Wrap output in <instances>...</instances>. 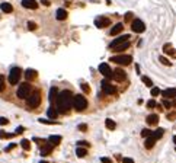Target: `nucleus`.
<instances>
[{"label":"nucleus","instance_id":"nucleus-37","mask_svg":"<svg viewBox=\"0 0 176 163\" xmlns=\"http://www.w3.org/2000/svg\"><path fill=\"white\" fill-rule=\"evenodd\" d=\"M28 29H29V31H35V29H36V23H35V22H28Z\"/></svg>","mask_w":176,"mask_h":163},{"label":"nucleus","instance_id":"nucleus-36","mask_svg":"<svg viewBox=\"0 0 176 163\" xmlns=\"http://www.w3.org/2000/svg\"><path fill=\"white\" fill-rule=\"evenodd\" d=\"M4 91V76L0 74V92Z\"/></svg>","mask_w":176,"mask_h":163},{"label":"nucleus","instance_id":"nucleus-2","mask_svg":"<svg viewBox=\"0 0 176 163\" xmlns=\"http://www.w3.org/2000/svg\"><path fill=\"white\" fill-rule=\"evenodd\" d=\"M88 106V101L83 95H76L73 96V108L76 111H85Z\"/></svg>","mask_w":176,"mask_h":163},{"label":"nucleus","instance_id":"nucleus-14","mask_svg":"<svg viewBox=\"0 0 176 163\" xmlns=\"http://www.w3.org/2000/svg\"><path fill=\"white\" fill-rule=\"evenodd\" d=\"M162 95H163V98H166V99H172V98H176V89L175 88H169V89H166V91L162 92Z\"/></svg>","mask_w":176,"mask_h":163},{"label":"nucleus","instance_id":"nucleus-38","mask_svg":"<svg viewBox=\"0 0 176 163\" xmlns=\"http://www.w3.org/2000/svg\"><path fill=\"white\" fill-rule=\"evenodd\" d=\"M163 105H164V108H167V109L172 108V102H170V101H167L166 98H164V101H163Z\"/></svg>","mask_w":176,"mask_h":163},{"label":"nucleus","instance_id":"nucleus-50","mask_svg":"<svg viewBox=\"0 0 176 163\" xmlns=\"http://www.w3.org/2000/svg\"><path fill=\"white\" fill-rule=\"evenodd\" d=\"M41 3H42V4H45V6H50V1H48V0H42Z\"/></svg>","mask_w":176,"mask_h":163},{"label":"nucleus","instance_id":"nucleus-16","mask_svg":"<svg viewBox=\"0 0 176 163\" xmlns=\"http://www.w3.org/2000/svg\"><path fill=\"white\" fill-rule=\"evenodd\" d=\"M57 96H58V91H57L55 86H53V88L50 89V95H48V99H50L51 104H54V102L57 101Z\"/></svg>","mask_w":176,"mask_h":163},{"label":"nucleus","instance_id":"nucleus-42","mask_svg":"<svg viewBox=\"0 0 176 163\" xmlns=\"http://www.w3.org/2000/svg\"><path fill=\"white\" fill-rule=\"evenodd\" d=\"M9 121H7V118H3V117H0V125H6Z\"/></svg>","mask_w":176,"mask_h":163},{"label":"nucleus","instance_id":"nucleus-54","mask_svg":"<svg viewBox=\"0 0 176 163\" xmlns=\"http://www.w3.org/2000/svg\"><path fill=\"white\" fill-rule=\"evenodd\" d=\"M39 163H48V162H45V160H41V162H39Z\"/></svg>","mask_w":176,"mask_h":163},{"label":"nucleus","instance_id":"nucleus-19","mask_svg":"<svg viewBox=\"0 0 176 163\" xmlns=\"http://www.w3.org/2000/svg\"><path fill=\"white\" fill-rule=\"evenodd\" d=\"M128 47H130V42H128V41H125L124 44H120V45L114 47V48H112V51H115V53H122L124 50H127Z\"/></svg>","mask_w":176,"mask_h":163},{"label":"nucleus","instance_id":"nucleus-29","mask_svg":"<svg viewBox=\"0 0 176 163\" xmlns=\"http://www.w3.org/2000/svg\"><path fill=\"white\" fill-rule=\"evenodd\" d=\"M141 80H143V83H144L146 86H148V88H151V86H153V82H151V79H150V77L143 76V77H141Z\"/></svg>","mask_w":176,"mask_h":163},{"label":"nucleus","instance_id":"nucleus-12","mask_svg":"<svg viewBox=\"0 0 176 163\" xmlns=\"http://www.w3.org/2000/svg\"><path fill=\"white\" fill-rule=\"evenodd\" d=\"M128 38H130V35H121V36H118V38H115L112 42H111V50L114 48V47H117V45H120V44H124L125 41H128Z\"/></svg>","mask_w":176,"mask_h":163},{"label":"nucleus","instance_id":"nucleus-10","mask_svg":"<svg viewBox=\"0 0 176 163\" xmlns=\"http://www.w3.org/2000/svg\"><path fill=\"white\" fill-rule=\"evenodd\" d=\"M99 72L102 73L106 79H111V77H112V70H111V67H109L106 63H102V64L99 66Z\"/></svg>","mask_w":176,"mask_h":163},{"label":"nucleus","instance_id":"nucleus-21","mask_svg":"<svg viewBox=\"0 0 176 163\" xmlns=\"http://www.w3.org/2000/svg\"><path fill=\"white\" fill-rule=\"evenodd\" d=\"M156 138L153 137V135H150V137H147V140L144 141V146H146V149H153V146L156 144Z\"/></svg>","mask_w":176,"mask_h":163},{"label":"nucleus","instance_id":"nucleus-27","mask_svg":"<svg viewBox=\"0 0 176 163\" xmlns=\"http://www.w3.org/2000/svg\"><path fill=\"white\" fill-rule=\"evenodd\" d=\"M105 125L108 130H115V127H117V124H115V121H112L111 118H108L105 121Z\"/></svg>","mask_w":176,"mask_h":163},{"label":"nucleus","instance_id":"nucleus-39","mask_svg":"<svg viewBox=\"0 0 176 163\" xmlns=\"http://www.w3.org/2000/svg\"><path fill=\"white\" fill-rule=\"evenodd\" d=\"M156 105H157V104H156V101H154V99H150V101L147 102V106H148V108H154Z\"/></svg>","mask_w":176,"mask_h":163},{"label":"nucleus","instance_id":"nucleus-22","mask_svg":"<svg viewBox=\"0 0 176 163\" xmlns=\"http://www.w3.org/2000/svg\"><path fill=\"white\" fill-rule=\"evenodd\" d=\"M55 18L58 19V20H64V19L67 18V12H66V9H58L57 13H55Z\"/></svg>","mask_w":176,"mask_h":163},{"label":"nucleus","instance_id":"nucleus-6","mask_svg":"<svg viewBox=\"0 0 176 163\" xmlns=\"http://www.w3.org/2000/svg\"><path fill=\"white\" fill-rule=\"evenodd\" d=\"M20 76H22V70L19 67H13L10 70V73H9V83L10 85H16L19 82V79H20Z\"/></svg>","mask_w":176,"mask_h":163},{"label":"nucleus","instance_id":"nucleus-41","mask_svg":"<svg viewBox=\"0 0 176 163\" xmlns=\"http://www.w3.org/2000/svg\"><path fill=\"white\" fill-rule=\"evenodd\" d=\"M38 121L42 122V124H51V122H53V120H42V118H39Z\"/></svg>","mask_w":176,"mask_h":163},{"label":"nucleus","instance_id":"nucleus-33","mask_svg":"<svg viewBox=\"0 0 176 163\" xmlns=\"http://www.w3.org/2000/svg\"><path fill=\"white\" fill-rule=\"evenodd\" d=\"M159 61H160L162 64H164V66H170V61H169L166 57H163V55H162V57H159Z\"/></svg>","mask_w":176,"mask_h":163},{"label":"nucleus","instance_id":"nucleus-28","mask_svg":"<svg viewBox=\"0 0 176 163\" xmlns=\"http://www.w3.org/2000/svg\"><path fill=\"white\" fill-rule=\"evenodd\" d=\"M163 134H164V131H163L162 128H159V130H156V131H154L151 135H153L156 140H159V138H162V137H163Z\"/></svg>","mask_w":176,"mask_h":163},{"label":"nucleus","instance_id":"nucleus-46","mask_svg":"<svg viewBox=\"0 0 176 163\" xmlns=\"http://www.w3.org/2000/svg\"><path fill=\"white\" fill-rule=\"evenodd\" d=\"M101 162H104V163H112V160H111L109 157H102V159H101Z\"/></svg>","mask_w":176,"mask_h":163},{"label":"nucleus","instance_id":"nucleus-44","mask_svg":"<svg viewBox=\"0 0 176 163\" xmlns=\"http://www.w3.org/2000/svg\"><path fill=\"white\" fill-rule=\"evenodd\" d=\"M77 128H79L80 131H83V133H85V131H86V128H88V125H86V124H80Z\"/></svg>","mask_w":176,"mask_h":163},{"label":"nucleus","instance_id":"nucleus-20","mask_svg":"<svg viewBox=\"0 0 176 163\" xmlns=\"http://www.w3.org/2000/svg\"><path fill=\"white\" fill-rule=\"evenodd\" d=\"M147 124H150V125H156L159 122V115H156V114H151V115H148L147 117Z\"/></svg>","mask_w":176,"mask_h":163},{"label":"nucleus","instance_id":"nucleus-30","mask_svg":"<svg viewBox=\"0 0 176 163\" xmlns=\"http://www.w3.org/2000/svg\"><path fill=\"white\" fill-rule=\"evenodd\" d=\"M163 51H164L166 54H173V53H175L170 44H164V47H163Z\"/></svg>","mask_w":176,"mask_h":163},{"label":"nucleus","instance_id":"nucleus-18","mask_svg":"<svg viewBox=\"0 0 176 163\" xmlns=\"http://www.w3.org/2000/svg\"><path fill=\"white\" fill-rule=\"evenodd\" d=\"M122 29H124V23H117V25L112 26V29H111V35H118L120 32H122Z\"/></svg>","mask_w":176,"mask_h":163},{"label":"nucleus","instance_id":"nucleus-47","mask_svg":"<svg viewBox=\"0 0 176 163\" xmlns=\"http://www.w3.org/2000/svg\"><path fill=\"white\" fill-rule=\"evenodd\" d=\"M131 19H133V13H131V12H128V13L125 15V20H131Z\"/></svg>","mask_w":176,"mask_h":163},{"label":"nucleus","instance_id":"nucleus-43","mask_svg":"<svg viewBox=\"0 0 176 163\" xmlns=\"http://www.w3.org/2000/svg\"><path fill=\"white\" fill-rule=\"evenodd\" d=\"M122 163H134V160L131 157H124L122 159Z\"/></svg>","mask_w":176,"mask_h":163},{"label":"nucleus","instance_id":"nucleus-15","mask_svg":"<svg viewBox=\"0 0 176 163\" xmlns=\"http://www.w3.org/2000/svg\"><path fill=\"white\" fill-rule=\"evenodd\" d=\"M22 6L26 7V9H36L38 7V3L35 0H22Z\"/></svg>","mask_w":176,"mask_h":163},{"label":"nucleus","instance_id":"nucleus-17","mask_svg":"<svg viewBox=\"0 0 176 163\" xmlns=\"http://www.w3.org/2000/svg\"><path fill=\"white\" fill-rule=\"evenodd\" d=\"M47 115H48V118H50V120H55V118H57V117H58V111H57V108H54V105L53 106H50V108H48V111H47Z\"/></svg>","mask_w":176,"mask_h":163},{"label":"nucleus","instance_id":"nucleus-32","mask_svg":"<svg viewBox=\"0 0 176 163\" xmlns=\"http://www.w3.org/2000/svg\"><path fill=\"white\" fill-rule=\"evenodd\" d=\"M153 133H151V130H148V128H144L143 131H141V135L144 137V138H147V137H150Z\"/></svg>","mask_w":176,"mask_h":163},{"label":"nucleus","instance_id":"nucleus-13","mask_svg":"<svg viewBox=\"0 0 176 163\" xmlns=\"http://www.w3.org/2000/svg\"><path fill=\"white\" fill-rule=\"evenodd\" d=\"M53 147H54V146L51 144L50 141H48L47 144H42V147H41V151H39V153H41V156H47V154H50V153H51V150H53Z\"/></svg>","mask_w":176,"mask_h":163},{"label":"nucleus","instance_id":"nucleus-48","mask_svg":"<svg viewBox=\"0 0 176 163\" xmlns=\"http://www.w3.org/2000/svg\"><path fill=\"white\" fill-rule=\"evenodd\" d=\"M15 133H16V134H20V133H23V127H18Z\"/></svg>","mask_w":176,"mask_h":163},{"label":"nucleus","instance_id":"nucleus-5","mask_svg":"<svg viewBox=\"0 0 176 163\" xmlns=\"http://www.w3.org/2000/svg\"><path fill=\"white\" fill-rule=\"evenodd\" d=\"M29 93H31V86H29L28 83L19 85L18 91H16V96H18L19 99H26V98L29 96Z\"/></svg>","mask_w":176,"mask_h":163},{"label":"nucleus","instance_id":"nucleus-34","mask_svg":"<svg viewBox=\"0 0 176 163\" xmlns=\"http://www.w3.org/2000/svg\"><path fill=\"white\" fill-rule=\"evenodd\" d=\"M80 88H82V91L85 92V93H89V92H90V86H89L88 83H82Z\"/></svg>","mask_w":176,"mask_h":163},{"label":"nucleus","instance_id":"nucleus-11","mask_svg":"<svg viewBox=\"0 0 176 163\" xmlns=\"http://www.w3.org/2000/svg\"><path fill=\"white\" fill-rule=\"evenodd\" d=\"M112 79H115L117 82H122L124 79H125V72H124L122 69H115L112 72Z\"/></svg>","mask_w":176,"mask_h":163},{"label":"nucleus","instance_id":"nucleus-40","mask_svg":"<svg viewBox=\"0 0 176 163\" xmlns=\"http://www.w3.org/2000/svg\"><path fill=\"white\" fill-rule=\"evenodd\" d=\"M175 118H176V112L167 114V120H169V121H175Z\"/></svg>","mask_w":176,"mask_h":163},{"label":"nucleus","instance_id":"nucleus-45","mask_svg":"<svg viewBox=\"0 0 176 163\" xmlns=\"http://www.w3.org/2000/svg\"><path fill=\"white\" fill-rule=\"evenodd\" d=\"M15 147H16V144H15V143H12V144H9L7 147H6V151H10V150H12V149H15Z\"/></svg>","mask_w":176,"mask_h":163},{"label":"nucleus","instance_id":"nucleus-49","mask_svg":"<svg viewBox=\"0 0 176 163\" xmlns=\"http://www.w3.org/2000/svg\"><path fill=\"white\" fill-rule=\"evenodd\" d=\"M77 146H82V147H85V146H88V143H85V141H79Z\"/></svg>","mask_w":176,"mask_h":163},{"label":"nucleus","instance_id":"nucleus-8","mask_svg":"<svg viewBox=\"0 0 176 163\" xmlns=\"http://www.w3.org/2000/svg\"><path fill=\"white\" fill-rule=\"evenodd\" d=\"M101 86H102V91H104V93H106V95H114L115 92H117V89L108 82V80H102V83H101Z\"/></svg>","mask_w":176,"mask_h":163},{"label":"nucleus","instance_id":"nucleus-25","mask_svg":"<svg viewBox=\"0 0 176 163\" xmlns=\"http://www.w3.org/2000/svg\"><path fill=\"white\" fill-rule=\"evenodd\" d=\"M76 154H77V157H85V156L88 154V150L83 149L82 146H77V149H76Z\"/></svg>","mask_w":176,"mask_h":163},{"label":"nucleus","instance_id":"nucleus-23","mask_svg":"<svg viewBox=\"0 0 176 163\" xmlns=\"http://www.w3.org/2000/svg\"><path fill=\"white\" fill-rule=\"evenodd\" d=\"M25 77H26V80H32V79L36 77V72L34 69H28V70L25 72Z\"/></svg>","mask_w":176,"mask_h":163},{"label":"nucleus","instance_id":"nucleus-53","mask_svg":"<svg viewBox=\"0 0 176 163\" xmlns=\"http://www.w3.org/2000/svg\"><path fill=\"white\" fill-rule=\"evenodd\" d=\"M173 143H175V144H176V135H175V137H173Z\"/></svg>","mask_w":176,"mask_h":163},{"label":"nucleus","instance_id":"nucleus-7","mask_svg":"<svg viewBox=\"0 0 176 163\" xmlns=\"http://www.w3.org/2000/svg\"><path fill=\"white\" fill-rule=\"evenodd\" d=\"M131 29H133L135 34H141V32L146 31V25H144V22L140 20V19H134L133 23H131Z\"/></svg>","mask_w":176,"mask_h":163},{"label":"nucleus","instance_id":"nucleus-35","mask_svg":"<svg viewBox=\"0 0 176 163\" xmlns=\"http://www.w3.org/2000/svg\"><path fill=\"white\" fill-rule=\"evenodd\" d=\"M162 95V91L159 88H151V96H159Z\"/></svg>","mask_w":176,"mask_h":163},{"label":"nucleus","instance_id":"nucleus-9","mask_svg":"<svg viewBox=\"0 0 176 163\" xmlns=\"http://www.w3.org/2000/svg\"><path fill=\"white\" fill-rule=\"evenodd\" d=\"M109 23H111V20L105 16H101V18H96L95 19V25H96V28H106V26H109Z\"/></svg>","mask_w":176,"mask_h":163},{"label":"nucleus","instance_id":"nucleus-4","mask_svg":"<svg viewBox=\"0 0 176 163\" xmlns=\"http://www.w3.org/2000/svg\"><path fill=\"white\" fill-rule=\"evenodd\" d=\"M111 61H114V63H117V64H120V66H128V64H131L133 57H131V55H125V54L114 55V57L111 58Z\"/></svg>","mask_w":176,"mask_h":163},{"label":"nucleus","instance_id":"nucleus-26","mask_svg":"<svg viewBox=\"0 0 176 163\" xmlns=\"http://www.w3.org/2000/svg\"><path fill=\"white\" fill-rule=\"evenodd\" d=\"M48 141H50V143H51L53 146L60 144V141H61V135H50Z\"/></svg>","mask_w":176,"mask_h":163},{"label":"nucleus","instance_id":"nucleus-51","mask_svg":"<svg viewBox=\"0 0 176 163\" xmlns=\"http://www.w3.org/2000/svg\"><path fill=\"white\" fill-rule=\"evenodd\" d=\"M6 135H7V134H6L4 131H0V137H6Z\"/></svg>","mask_w":176,"mask_h":163},{"label":"nucleus","instance_id":"nucleus-24","mask_svg":"<svg viewBox=\"0 0 176 163\" xmlns=\"http://www.w3.org/2000/svg\"><path fill=\"white\" fill-rule=\"evenodd\" d=\"M0 9H1L4 13H10V12L13 10V7H12L10 3H1V4H0Z\"/></svg>","mask_w":176,"mask_h":163},{"label":"nucleus","instance_id":"nucleus-3","mask_svg":"<svg viewBox=\"0 0 176 163\" xmlns=\"http://www.w3.org/2000/svg\"><path fill=\"white\" fill-rule=\"evenodd\" d=\"M26 104L29 108H36L39 104H41V92L39 91H34L32 93H29V96L26 98Z\"/></svg>","mask_w":176,"mask_h":163},{"label":"nucleus","instance_id":"nucleus-1","mask_svg":"<svg viewBox=\"0 0 176 163\" xmlns=\"http://www.w3.org/2000/svg\"><path fill=\"white\" fill-rule=\"evenodd\" d=\"M55 105H57V111L58 112H61V114L67 112L73 106V95H71V92L70 91L60 92L58 96H57Z\"/></svg>","mask_w":176,"mask_h":163},{"label":"nucleus","instance_id":"nucleus-52","mask_svg":"<svg viewBox=\"0 0 176 163\" xmlns=\"http://www.w3.org/2000/svg\"><path fill=\"white\" fill-rule=\"evenodd\" d=\"M172 106H175V108H176V99H175V101H173V104H172Z\"/></svg>","mask_w":176,"mask_h":163},{"label":"nucleus","instance_id":"nucleus-31","mask_svg":"<svg viewBox=\"0 0 176 163\" xmlns=\"http://www.w3.org/2000/svg\"><path fill=\"white\" fill-rule=\"evenodd\" d=\"M20 146H22V149H23V150H29L31 143H29V140H22V141H20Z\"/></svg>","mask_w":176,"mask_h":163}]
</instances>
